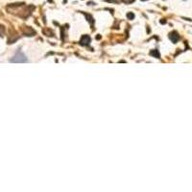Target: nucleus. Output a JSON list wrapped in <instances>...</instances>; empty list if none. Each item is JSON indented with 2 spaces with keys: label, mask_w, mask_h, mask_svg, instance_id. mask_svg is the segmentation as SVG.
I'll use <instances>...</instances> for the list:
<instances>
[{
  "label": "nucleus",
  "mask_w": 192,
  "mask_h": 192,
  "mask_svg": "<svg viewBox=\"0 0 192 192\" xmlns=\"http://www.w3.org/2000/svg\"><path fill=\"white\" fill-rule=\"evenodd\" d=\"M169 39L172 41V42H174V43H176L177 41H179V39H180V37H179V35L176 33V32H173V33H171V34L169 35Z\"/></svg>",
  "instance_id": "7ed1b4c3"
},
{
  "label": "nucleus",
  "mask_w": 192,
  "mask_h": 192,
  "mask_svg": "<svg viewBox=\"0 0 192 192\" xmlns=\"http://www.w3.org/2000/svg\"><path fill=\"white\" fill-rule=\"evenodd\" d=\"M135 0H122V2H124L126 4H130V3H133Z\"/></svg>",
  "instance_id": "1a4fd4ad"
},
{
  "label": "nucleus",
  "mask_w": 192,
  "mask_h": 192,
  "mask_svg": "<svg viewBox=\"0 0 192 192\" xmlns=\"http://www.w3.org/2000/svg\"><path fill=\"white\" fill-rule=\"evenodd\" d=\"M150 55H151V56H153V57L160 58V54H159L158 50H152L151 52H150Z\"/></svg>",
  "instance_id": "39448f33"
},
{
  "label": "nucleus",
  "mask_w": 192,
  "mask_h": 192,
  "mask_svg": "<svg viewBox=\"0 0 192 192\" xmlns=\"http://www.w3.org/2000/svg\"><path fill=\"white\" fill-rule=\"evenodd\" d=\"M127 17H128V19L132 20V19L135 18V14H133V13H129V14H127Z\"/></svg>",
  "instance_id": "0eeeda50"
},
{
  "label": "nucleus",
  "mask_w": 192,
  "mask_h": 192,
  "mask_svg": "<svg viewBox=\"0 0 192 192\" xmlns=\"http://www.w3.org/2000/svg\"><path fill=\"white\" fill-rule=\"evenodd\" d=\"M11 62H12V63H26V62H27V59H26V57H25L21 52H18V53L16 54V56L11 60Z\"/></svg>",
  "instance_id": "f257e3e1"
},
{
  "label": "nucleus",
  "mask_w": 192,
  "mask_h": 192,
  "mask_svg": "<svg viewBox=\"0 0 192 192\" xmlns=\"http://www.w3.org/2000/svg\"><path fill=\"white\" fill-rule=\"evenodd\" d=\"M86 17H87V18H88V21L89 22V23H90V24H93L94 20H93V18H92V17H91L90 14H86Z\"/></svg>",
  "instance_id": "423d86ee"
},
{
  "label": "nucleus",
  "mask_w": 192,
  "mask_h": 192,
  "mask_svg": "<svg viewBox=\"0 0 192 192\" xmlns=\"http://www.w3.org/2000/svg\"><path fill=\"white\" fill-rule=\"evenodd\" d=\"M142 1H145V0H142Z\"/></svg>",
  "instance_id": "9d476101"
},
{
  "label": "nucleus",
  "mask_w": 192,
  "mask_h": 192,
  "mask_svg": "<svg viewBox=\"0 0 192 192\" xmlns=\"http://www.w3.org/2000/svg\"><path fill=\"white\" fill-rule=\"evenodd\" d=\"M4 34H5V28L2 25H0V36H3Z\"/></svg>",
  "instance_id": "6e6552de"
},
{
  "label": "nucleus",
  "mask_w": 192,
  "mask_h": 192,
  "mask_svg": "<svg viewBox=\"0 0 192 192\" xmlns=\"http://www.w3.org/2000/svg\"><path fill=\"white\" fill-rule=\"evenodd\" d=\"M25 29L27 30V32H24L26 36H34L33 34H35V31L33 29H31L30 27H25Z\"/></svg>",
  "instance_id": "20e7f679"
},
{
  "label": "nucleus",
  "mask_w": 192,
  "mask_h": 192,
  "mask_svg": "<svg viewBox=\"0 0 192 192\" xmlns=\"http://www.w3.org/2000/svg\"><path fill=\"white\" fill-rule=\"evenodd\" d=\"M89 42H90V37H88V36H87V35H84L82 37L81 41H80V43L82 45H88Z\"/></svg>",
  "instance_id": "f03ea898"
}]
</instances>
